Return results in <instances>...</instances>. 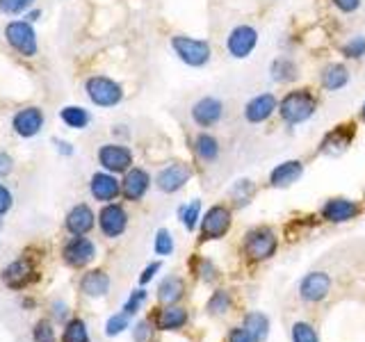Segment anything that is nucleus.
I'll use <instances>...</instances> for the list:
<instances>
[{
	"mask_svg": "<svg viewBox=\"0 0 365 342\" xmlns=\"http://www.w3.org/2000/svg\"><path fill=\"white\" fill-rule=\"evenodd\" d=\"M315 108H317V103H315L311 91H306V89L290 91V94L279 103L281 117L285 123H290V125L308 121L315 114Z\"/></svg>",
	"mask_w": 365,
	"mask_h": 342,
	"instance_id": "1",
	"label": "nucleus"
},
{
	"mask_svg": "<svg viewBox=\"0 0 365 342\" xmlns=\"http://www.w3.org/2000/svg\"><path fill=\"white\" fill-rule=\"evenodd\" d=\"M171 48L187 66H203L210 60V43L203 39H192L178 34V37L171 39Z\"/></svg>",
	"mask_w": 365,
	"mask_h": 342,
	"instance_id": "2",
	"label": "nucleus"
},
{
	"mask_svg": "<svg viewBox=\"0 0 365 342\" xmlns=\"http://www.w3.org/2000/svg\"><path fill=\"white\" fill-rule=\"evenodd\" d=\"M245 254L254 260H265L277 254V237L269 228H256L245 239Z\"/></svg>",
	"mask_w": 365,
	"mask_h": 342,
	"instance_id": "3",
	"label": "nucleus"
},
{
	"mask_svg": "<svg viewBox=\"0 0 365 342\" xmlns=\"http://www.w3.org/2000/svg\"><path fill=\"white\" fill-rule=\"evenodd\" d=\"M87 94L101 108H112L121 100V87L110 78H89L87 80Z\"/></svg>",
	"mask_w": 365,
	"mask_h": 342,
	"instance_id": "4",
	"label": "nucleus"
},
{
	"mask_svg": "<svg viewBox=\"0 0 365 342\" xmlns=\"http://www.w3.org/2000/svg\"><path fill=\"white\" fill-rule=\"evenodd\" d=\"M231 226V212L224 205H212L201 219V237L203 239H220Z\"/></svg>",
	"mask_w": 365,
	"mask_h": 342,
	"instance_id": "5",
	"label": "nucleus"
},
{
	"mask_svg": "<svg viewBox=\"0 0 365 342\" xmlns=\"http://www.w3.org/2000/svg\"><path fill=\"white\" fill-rule=\"evenodd\" d=\"M256 43H258V32L254 28L237 26L231 34H228L226 48L233 57H237V60H245V57H249L251 51L256 48Z\"/></svg>",
	"mask_w": 365,
	"mask_h": 342,
	"instance_id": "6",
	"label": "nucleus"
},
{
	"mask_svg": "<svg viewBox=\"0 0 365 342\" xmlns=\"http://www.w3.org/2000/svg\"><path fill=\"white\" fill-rule=\"evenodd\" d=\"M5 37L21 55L30 57V55L37 53V37H34V30L28 26V23H23V21L9 23L7 30H5Z\"/></svg>",
	"mask_w": 365,
	"mask_h": 342,
	"instance_id": "7",
	"label": "nucleus"
},
{
	"mask_svg": "<svg viewBox=\"0 0 365 342\" xmlns=\"http://www.w3.org/2000/svg\"><path fill=\"white\" fill-rule=\"evenodd\" d=\"M331 292V276L324 271H311L308 276L299 283V296L308 304L322 301Z\"/></svg>",
	"mask_w": 365,
	"mask_h": 342,
	"instance_id": "8",
	"label": "nucleus"
},
{
	"mask_svg": "<svg viewBox=\"0 0 365 342\" xmlns=\"http://www.w3.org/2000/svg\"><path fill=\"white\" fill-rule=\"evenodd\" d=\"M187 180H190V169H187V165L174 162V165H169V167H165L163 171H160L155 182H158V190L171 194V192H178Z\"/></svg>",
	"mask_w": 365,
	"mask_h": 342,
	"instance_id": "9",
	"label": "nucleus"
},
{
	"mask_svg": "<svg viewBox=\"0 0 365 342\" xmlns=\"http://www.w3.org/2000/svg\"><path fill=\"white\" fill-rule=\"evenodd\" d=\"M222 112H224L222 100H217L212 96H205L192 108V119L197 121L201 128H210V125H215L222 119Z\"/></svg>",
	"mask_w": 365,
	"mask_h": 342,
	"instance_id": "10",
	"label": "nucleus"
},
{
	"mask_svg": "<svg viewBox=\"0 0 365 342\" xmlns=\"http://www.w3.org/2000/svg\"><path fill=\"white\" fill-rule=\"evenodd\" d=\"M277 98H274L272 94H260V96H256V98H251L249 103H247V108H245V117H247V121H251V123H260V121H267L272 114H274V110H277Z\"/></svg>",
	"mask_w": 365,
	"mask_h": 342,
	"instance_id": "11",
	"label": "nucleus"
},
{
	"mask_svg": "<svg viewBox=\"0 0 365 342\" xmlns=\"http://www.w3.org/2000/svg\"><path fill=\"white\" fill-rule=\"evenodd\" d=\"M98 160H101V165L106 169H110V171H125L133 162V155H130L128 148L108 144V146L101 148Z\"/></svg>",
	"mask_w": 365,
	"mask_h": 342,
	"instance_id": "12",
	"label": "nucleus"
},
{
	"mask_svg": "<svg viewBox=\"0 0 365 342\" xmlns=\"http://www.w3.org/2000/svg\"><path fill=\"white\" fill-rule=\"evenodd\" d=\"M322 214H324V219H329V222L342 224V222L354 219V217L359 214V205L354 201H349V199H331V201L324 203Z\"/></svg>",
	"mask_w": 365,
	"mask_h": 342,
	"instance_id": "13",
	"label": "nucleus"
},
{
	"mask_svg": "<svg viewBox=\"0 0 365 342\" xmlns=\"http://www.w3.org/2000/svg\"><path fill=\"white\" fill-rule=\"evenodd\" d=\"M125 222H128V217H125L123 208H119V205H106L101 212V228L108 237L121 235L125 231Z\"/></svg>",
	"mask_w": 365,
	"mask_h": 342,
	"instance_id": "14",
	"label": "nucleus"
},
{
	"mask_svg": "<svg viewBox=\"0 0 365 342\" xmlns=\"http://www.w3.org/2000/svg\"><path fill=\"white\" fill-rule=\"evenodd\" d=\"M94 254H96L94 244H91L89 239H85V237H78V239H73V242L66 244L64 260L68 262V265H73V267H83L91 258H94Z\"/></svg>",
	"mask_w": 365,
	"mask_h": 342,
	"instance_id": "15",
	"label": "nucleus"
},
{
	"mask_svg": "<svg viewBox=\"0 0 365 342\" xmlns=\"http://www.w3.org/2000/svg\"><path fill=\"white\" fill-rule=\"evenodd\" d=\"M41 125H43V114L37 108H26L14 117V130L23 137L37 135L41 130Z\"/></svg>",
	"mask_w": 365,
	"mask_h": 342,
	"instance_id": "16",
	"label": "nucleus"
},
{
	"mask_svg": "<svg viewBox=\"0 0 365 342\" xmlns=\"http://www.w3.org/2000/svg\"><path fill=\"white\" fill-rule=\"evenodd\" d=\"M304 174V165L299 160H288V162L279 165L277 169L272 171L269 176V182L274 187H290L292 182H297Z\"/></svg>",
	"mask_w": 365,
	"mask_h": 342,
	"instance_id": "17",
	"label": "nucleus"
},
{
	"mask_svg": "<svg viewBox=\"0 0 365 342\" xmlns=\"http://www.w3.org/2000/svg\"><path fill=\"white\" fill-rule=\"evenodd\" d=\"M94 226V212H91L87 205H78L66 217V228L71 231L73 235H85L91 231Z\"/></svg>",
	"mask_w": 365,
	"mask_h": 342,
	"instance_id": "18",
	"label": "nucleus"
},
{
	"mask_svg": "<svg viewBox=\"0 0 365 342\" xmlns=\"http://www.w3.org/2000/svg\"><path fill=\"white\" fill-rule=\"evenodd\" d=\"M148 190V174L142 169H133L125 174V180H123V194L128 199L137 201L144 197V192Z\"/></svg>",
	"mask_w": 365,
	"mask_h": 342,
	"instance_id": "19",
	"label": "nucleus"
},
{
	"mask_svg": "<svg viewBox=\"0 0 365 342\" xmlns=\"http://www.w3.org/2000/svg\"><path fill=\"white\" fill-rule=\"evenodd\" d=\"M91 194L98 201H112L119 194V182L110 174H96L91 178Z\"/></svg>",
	"mask_w": 365,
	"mask_h": 342,
	"instance_id": "20",
	"label": "nucleus"
},
{
	"mask_svg": "<svg viewBox=\"0 0 365 342\" xmlns=\"http://www.w3.org/2000/svg\"><path fill=\"white\" fill-rule=\"evenodd\" d=\"M351 137H354V123L351 125H338V128L322 142V151L324 153L345 151V148L349 146V142H351Z\"/></svg>",
	"mask_w": 365,
	"mask_h": 342,
	"instance_id": "21",
	"label": "nucleus"
},
{
	"mask_svg": "<svg viewBox=\"0 0 365 342\" xmlns=\"http://www.w3.org/2000/svg\"><path fill=\"white\" fill-rule=\"evenodd\" d=\"M5 283L9 285V288H23L30 279H32V267L30 262L26 260H16L14 265H9L3 274Z\"/></svg>",
	"mask_w": 365,
	"mask_h": 342,
	"instance_id": "22",
	"label": "nucleus"
},
{
	"mask_svg": "<svg viewBox=\"0 0 365 342\" xmlns=\"http://www.w3.org/2000/svg\"><path fill=\"white\" fill-rule=\"evenodd\" d=\"M349 83V71L342 64H329L322 73V87L329 91H338Z\"/></svg>",
	"mask_w": 365,
	"mask_h": 342,
	"instance_id": "23",
	"label": "nucleus"
},
{
	"mask_svg": "<svg viewBox=\"0 0 365 342\" xmlns=\"http://www.w3.org/2000/svg\"><path fill=\"white\" fill-rule=\"evenodd\" d=\"M80 288L89 296H103L110 288V279L103 271H89L83 279V283H80Z\"/></svg>",
	"mask_w": 365,
	"mask_h": 342,
	"instance_id": "24",
	"label": "nucleus"
},
{
	"mask_svg": "<svg viewBox=\"0 0 365 342\" xmlns=\"http://www.w3.org/2000/svg\"><path fill=\"white\" fill-rule=\"evenodd\" d=\"M182 290H185V285H182V281L178 276H167L163 283H160L158 296L163 304H174L182 296Z\"/></svg>",
	"mask_w": 365,
	"mask_h": 342,
	"instance_id": "25",
	"label": "nucleus"
},
{
	"mask_svg": "<svg viewBox=\"0 0 365 342\" xmlns=\"http://www.w3.org/2000/svg\"><path fill=\"white\" fill-rule=\"evenodd\" d=\"M185 322H187V313L182 311V308H176V306L165 308V311L160 313V317H158V326L165 328V331L180 328Z\"/></svg>",
	"mask_w": 365,
	"mask_h": 342,
	"instance_id": "26",
	"label": "nucleus"
},
{
	"mask_svg": "<svg viewBox=\"0 0 365 342\" xmlns=\"http://www.w3.org/2000/svg\"><path fill=\"white\" fill-rule=\"evenodd\" d=\"M245 328L260 342V340H265L267 333H269V322H267V317L262 313H249L245 317Z\"/></svg>",
	"mask_w": 365,
	"mask_h": 342,
	"instance_id": "27",
	"label": "nucleus"
},
{
	"mask_svg": "<svg viewBox=\"0 0 365 342\" xmlns=\"http://www.w3.org/2000/svg\"><path fill=\"white\" fill-rule=\"evenodd\" d=\"M197 155L201 160H205V162H212V160L220 155V144H217V140L212 135H199L197 137Z\"/></svg>",
	"mask_w": 365,
	"mask_h": 342,
	"instance_id": "28",
	"label": "nucleus"
},
{
	"mask_svg": "<svg viewBox=\"0 0 365 342\" xmlns=\"http://www.w3.org/2000/svg\"><path fill=\"white\" fill-rule=\"evenodd\" d=\"M272 78L277 80V83H290V80L297 78V66L294 62L285 60V57H279V60H274L272 64Z\"/></svg>",
	"mask_w": 365,
	"mask_h": 342,
	"instance_id": "29",
	"label": "nucleus"
},
{
	"mask_svg": "<svg viewBox=\"0 0 365 342\" xmlns=\"http://www.w3.org/2000/svg\"><path fill=\"white\" fill-rule=\"evenodd\" d=\"M62 121L71 128H85L89 123V114L83 108H64L62 110Z\"/></svg>",
	"mask_w": 365,
	"mask_h": 342,
	"instance_id": "30",
	"label": "nucleus"
},
{
	"mask_svg": "<svg viewBox=\"0 0 365 342\" xmlns=\"http://www.w3.org/2000/svg\"><path fill=\"white\" fill-rule=\"evenodd\" d=\"M228 308H231V296H228V292L220 290L210 296V301H208L210 315H224V313H228Z\"/></svg>",
	"mask_w": 365,
	"mask_h": 342,
	"instance_id": "31",
	"label": "nucleus"
},
{
	"mask_svg": "<svg viewBox=\"0 0 365 342\" xmlns=\"http://www.w3.org/2000/svg\"><path fill=\"white\" fill-rule=\"evenodd\" d=\"M64 342H89L87 338V328L85 324L80 322V319H73V322H68L66 331H64Z\"/></svg>",
	"mask_w": 365,
	"mask_h": 342,
	"instance_id": "32",
	"label": "nucleus"
},
{
	"mask_svg": "<svg viewBox=\"0 0 365 342\" xmlns=\"http://www.w3.org/2000/svg\"><path fill=\"white\" fill-rule=\"evenodd\" d=\"M292 342H319L317 331L306 322H297L292 326Z\"/></svg>",
	"mask_w": 365,
	"mask_h": 342,
	"instance_id": "33",
	"label": "nucleus"
},
{
	"mask_svg": "<svg viewBox=\"0 0 365 342\" xmlns=\"http://www.w3.org/2000/svg\"><path fill=\"white\" fill-rule=\"evenodd\" d=\"M342 53L347 57H354V60L363 57L365 55V37H351L345 46H342Z\"/></svg>",
	"mask_w": 365,
	"mask_h": 342,
	"instance_id": "34",
	"label": "nucleus"
},
{
	"mask_svg": "<svg viewBox=\"0 0 365 342\" xmlns=\"http://www.w3.org/2000/svg\"><path fill=\"white\" fill-rule=\"evenodd\" d=\"M155 251L160 256H169L171 251H174V239H171V233L169 231H158V237H155Z\"/></svg>",
	"mask_w": 365,
	"mask_h": 342,
	"instance_id": "35",
	"label": "nucleus"
},
{
	"mask_svg": "<svg viewBox=\"0 0 365 342\" xmlns=\"http://www.w3.org/2000/svg\"><path fill=\"white\" fill-rule=\"evenodd\" d=\"M32 5V0H0V11L5 14H21Z\"/></svg>",
	"mask_w": 365,
	"mask_h": 342,
	"instance_id": "36",
	"label": "nucleus"
},
{
	"mask_svg": "<svg viewBox=\"0 0 365 342\" xmlns=\"http://www.w3.org/2000/svg\"><path fill=\"white\" fill-rule=\"evenodd\" d=\"M199 212H201V203H199V201H192V203H190V208L182 210V224H185L187 231H192V228L197 226V222H199Z\"/></svg>",
	"mask_w": 365,
	"mask_h": 342,
	"instance_id": "37",
	"label": "nucleus"
},
{
	"mask_svg": "<svg viewBox=\"0 0 365 342\" xmlns=\"http://www.w3.org/2000/svg\"><path fill=\"white\" fill-rule=\"evenodd\" d=\"M128 317L130 315H125V313H121V315H114L110 322H108V336H117V333H121V331L128 326Z\"/></svg>",
	"mask_w": 365,
	"mask_h": 342,
	"instance_id": "38",
	"label": "nucleus"
},
{
	"mask_svg": "<svg viewBox=\"0 0 365 342\" xmlns=\"http://www.w3.org/2000/svg\"><path fill=\"white\" fill-rule=\"evenodd\" d=\"M146 299V292L144 290H137V292H133V296H130V301L125 304V308H123V313L125 315H133V313H137V308H140V304Z\"/></svg>",
	"mask_w": 365,
	"mask_h": 342,
	"instance_id": "39",
	"label": "nucleus"
},
{
	"mask_svg": "<svg viewBox=\"0 0 365 342\" xmlns=\"http://www.w3.org/2000/svg\"><path fill=\"white\" fill-rule=\"evenodd\" d=\"M34 338H37V342H55V338H53V328L46 324V322H41L37 328H34Z\"/></svg>",
	"mask_w": 365,
	"mask_h": 342,
	"instance_id": "40",
	"label": "nucleus"
},
{
	"mask_svg": "<svg viewBox=\"0 0 365 342\" xmlns=\"http://www.w3.org/2000/svg\"><path fill=\"white\" fill-rule=\"evenodd\" d=\"M228 342H258V340L247 328H233L231 336H228Z\"/></svg>",
	"mask_w": 365,
	"mask_h": 342,
	"instance_id": "41",
	"label": "nucleus"
},
{
	"mask_svg": "<svg viewBox=\"0 0 365 342\" xmlns=\"http://www.w3.org/2000/svg\"><path fill=\"white\" fill-rule=\"evenodd\" d=\"M148 340H151V324L140 322L135 328V342H148Z\"/></svg>",
	"mask_w": 365,
	"mask_h": 342,
	"instance_id": "42",
	"label": "nucleus"
},
{
	"mask_svg": "<svg viewBox=\"0 0 365 342\" xmlns=\"http://www.w3.org/2000/svg\"><path fill=\"white\" fill-rule=\"evenodd\" d=\"M340 11H354V9H359V5H361V0H331Z\"/></svg>",
	"mask_w": 365,
	"mask_h": 342,
	"instance_id": "43",
	"label": "nucleus"
},
{
	"mask_svg": "<svg viewBox=\"0 0 365 342\" xmlns=\"http://www.w3.org/2000/svg\"><path fill=\"white\" fill-rule=\"evenodd\" d=\"M9 205H11V194L0 185V214H5L9 210Z\"/></svg>",
	"mask_w": 365,
	"mask_h": 342,
	"instance_id": "44",
	"label": "nucleus"
},
{
	"mask_svg": "<svg viewBox=\"0 0 365 342\" xmlns=\"http://www.w3.org/2000/svg\"><path fill=\"white\" fill-rule=\"evenodd\" d=\"M201 279H203L205 283H210V281L215 279V269H212V265H210L208 260L201 262Z\"/></svg>",
	"mask_w": 365,
	"mask_h": 342,
	"instance_id": "45",
	"label": "nucleus"
},
{
	"mask_svg": "<svg viewBox=\"0 0 365 342\" xmlns=\"http://www.w3.org/2000/svg\"><path fill=\"white\" fill-rule=\"evenodd\" d=\"M9 171H11V160L5 153H0V176H7Z\"/></svg>",
	"mask_w": 365,
	"mask_h": 342,
	"instance_id": "46",
	"label": "nucleus"
},
{
	"mask_svg": "<svg viewBox=\"0 0 365 342\" xmlns=\"http://www.w3.org/2000/svg\"><path fill=\"white\" fill-rule=\"evenodd\" d=\"M158 269H160V265H158V262H153L151 267H146V269H144V274H142V279H140V281H142V283L151 281V279H153V274H155Z\"/></svg>",
	"mask_w": 365,
	"mask_h": 342,
	"instance_id": "47",
	"label": "nucleus"
},
{
	"mask_svg": "<svg viewBox=\"0 0 365 342\" xmlns=\"http://www.w3.org/2000/svg\"><path fill=\"white\" fill-rule=\"evenodd\" d=\"M361 117H363V121H365V103H363V108H361Z\"/></svg>",
	"mask_w": 365,
	"mask_h": 342,
	"instance_id": "48",
	"label": "nucleus"
}]
</instances>
